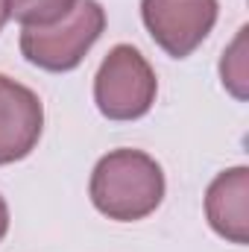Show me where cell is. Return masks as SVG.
<instances>
[{
  "mask_svg": "<svg viewBox=\"0 0 249 252\" xmlns=\"http://www.w3.org/2000/svg\"><path fill=\"white\" fill-rule=\"evenodd\" d=\"M6 21H9V0H0V32L6 27Z\"/></svg>",
  "mask_w": 249,
  "mask_h": 252,
  "instance_id": "obj_10",
  "label": "cell"
},
{
  "mask_svg": "<svg viewBox=\"0 0 249 252\" xmlns=\"http://www.w3.org/2000/svg\"><path fill=\"white\" fill-rule=\"evenodd\" d=\"M6 232H9V205H6V199L0 196V241L6 238Z\"/></svg>",
  "mask_w": 249,
  "mask_h": 252,
  "instance_id": "obj_9",
  "label": "cell"
},
{
  "mask_svg": "<svg viewBox=\"0 0 249 252\" xmlns=\"http://www.w3.org/2000/svg\"><path fill=\"white\" fill-rule=\"evenodd\" d=\"M44 129V106L38 94L0 73V164L27 158Z\"/></svg>",
  "mask_w": 249,
  "mask_h": 252,
  "instance_id": "obj_5",
  "label": "cell"
},
{
  "mask_svg": "<svg viewBox=\"0 0 249 252\" xmlns=\"http://www.w3.org/2000/svg\"><path fill=\"white\" fill-rule=\"evenodd\" d=\"M208 226L229 244H249V167H229L205 190Z\"/></svg>",
  "mask_w": 249,
  "mask_h": 252,
  "instance_id": "obj_6",
  "label": "cell"
},
{
  "mask_svg": "<svg viewBox=\"0 0 249 252\" xmlns=\"http://www.w3.org/2000/svg\"><path fill=\"white\" fill-rule=\"evenodd\" d=\"M247 32L249 27H241L238 30V35H235V41L226 47V53H223V59H220V79H223V85L238 97V100H247Z\"/></svg>",
  "mask_w": 249,
  "mask_h": 252,
  "instance_id": "obj_7",
  "label": "cell"
},
{
  "mask_svg": "<svg viewBox=\"0 0 249 252\" xmlns=\"http://www.w3.org/2000/svg\"><path fill=\"white\" fill-rule=\"evenodd\" d=\"M164 170L141 150H112L91 173L88 193L100 214L118 223H135L150 217L164 199Z\"/></svg>",
  "mask_w": 249,
  "mask_h": 252,
  "instance_id": "obj_1",
  "label": "cell"
},
{
  "mask_svg": "<svg viewBox=\"0 0 249 252\" xmlns=\"http://www.w3.org/2000/svg\"><path fill=\"white\" fill-rule=\"evenodd\" d=\"M73 3L76 0H9V18L21 27H47L64 18Z\"/></svg>",
  "mask_w": 249,
  "mask_h": 252,
  "instance_id": "obj_8",
  "label": "cell"
},
{
  "mask_svg": "<svg viewBox=\"0 0 249 252\" xmlns=\"http://www.w3.org/2000/svg\"><path fill=\"white\" fill-rule=\"evenodd\" d=\"M217 15V0H141L147 32L173 59H187L211 35Z\"/></svg>",
  "mask_w": 249,
  "mask_h": 252,
  "instance_id": "obj_4",
  "label": "cell"
},
{
  "mask_svg": "<svg viewBox=\"0 0 249 252\" xmlns=\"http://www.w3.org/2000/svg\"><path fill=\"white\" fill-rule=\"evenodd\" d=\"M158 94V79L153 64L138 47L118 44L106 53L94 76V103L109 121H138L144 118Z\"/></svg>",
  "mask_w": 249,
  "mask_h": 252,
  "instance_id": "obj_3",
  "label": "cell"
},
{
  "mask_svg": "<svg viewBox=\"0 0 249 252\" xmlns=\"http://www.w3.org/2000/svg\"><path fill=\"white\" fill-rule=\"evenodd\" d=\"M106 30V9L97 0H76L73 9L47 27L21 30L24 59L50 73H67L79 67L88 50L100 41Z\"/></svg>",
  "mask_w": 249,
  "mask_h": 252,
  "instance_id": "obj_2",
  "label": "cell"
}]
</instances>
